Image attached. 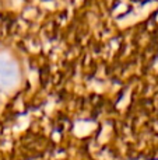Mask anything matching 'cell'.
I'll list each match as a JSON object with an SVG mask.
<instances>
[{
    "label": "cell",
    "mask_w": 158,
    "mask_h": 160,
    "mask_svg": "<svg viewBox=\"0 0 158 160\" xmlns=\"http://www.w3.org/2000/svg\"><path fill=\"white\" fill-rule=\"evenodd\" d=\"M18 79V69L13 59L0 53V90L11 87Z\"/></svg>",
    "instance_id": "cell-1"
}]
</instances>
